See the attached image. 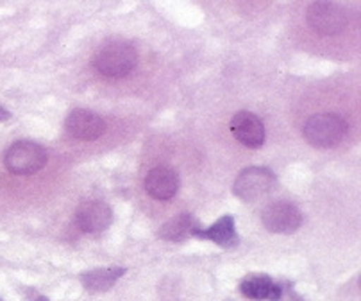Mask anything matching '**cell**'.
Returning a JSON list of instances; mask_svg holds the SVG:
<instances>
[{
    "instance_id": "obj_12",
    "label": "cell",
    "mask_w": 361,
    "mask_h": 301,
    "mask_svg": "<svg viewBox=\"0 0 361 301\" xmlns=\"http://www.w3.org/2000/svg\"><path fill=\"white\" fill-rule=\"evenodd\" d=\"M243 296L250 300H267V301H279L283 296V289L277 283H274L269 276H250L243 280L242 285Z\"/></svg>"
},
{
    "instance_id": "obj_16",
    "label": "cell",
    "mask_w": 361,
    "mask_h": 301,
    "mask_svg": "<svg viewBox=\"0 0 361 301\" xmlns=\"http://www.w3.org/2000/svg\"><path fill=\"white\" fill-rule=\"evenodd\" d=\"M31 301H49L45 296H39V294H35V296H31Z\"/></svg>"
},
{
    "instance_id": "obj_2",
    "label": "cell",
    "mask_w": 361,
    "mask_h": 301,
    "mask_svg": "<svg viewBox=\"0 0 361 301\" xmlns=\"http://www.w3.org/2000/svg\"><path fill=\"white\" fill-rule=\"evenodd\" d=\"M138 65V52L126 42H111L97 52L95 66L106 78H126Z\"/></svg>"
},
{
    "instance_id": "obj_5",
    "label": "cell",
    "mask_w": 361,
    "mask_h": 301,
    "mask_svg": "<svg viewBox=\"0 0 361 301\" xmlns=\"http://www.w3.org/2000/svg\"><path fill=\"white\" fill-rule=\"evenodd\" d=\"M276 182L274 172L267 167H249L238 174V178L233 185V192L242 201L250 203V201L267 196L276 187Z\"/></svg>"
},
{
    "instance_id": "obj_1",
    "label": "cell",
    "mask_w": 361,
    "mask_h": 301,
    "mask_svg": "<svg viewBox=\"0 0 361 301\" xmlns=\"http://www.w3.org/2000/svg\"><path fill=\"white\" fill-rule=\"evenodd\" d=\"M349 133V124L336 113H319L306 120L302 129L307 143L319 149H331L343 142Z\"/></svg>"
},
{
    "instance_id": "obj_9",
    "label": "cell",
    "mask_w": 361,
    "mask_h": 301,
    "mask_svg": "<svg viewBox=\"0 0 361 301\" xmlns=\"http://www.w3.org/2000/svg\"><path fill=\"white\" fill-rule=\"evenodd\" d=\"M143 185H145L147 194L150 197H154V199H172L180 185L179 174H177L176 169H172L169 165H158L154 167L152 170H149Z\"/></svg>"
},
{
    "instance_id": "obj_7",
    "label": "cell",
    "mask_w": 361,
    "mask_h": 301,
    "mask_svg": "<svg viewBox=\"0 0 361 301\" xmlns=\"http://www.w3.org/2000/svg\"><path fill=\"white\" fill-rule=\"evenodd\" d=\"M66 129L70 135L82 142L99 140L106 131V122L97 113L88 110H73L66 119Z\"/></svg>"
},
{
    "instance_id": "obj_11",
    "label": "cell",
    "mask_w": 361,
    "mask_h": 301,
    "mask_svg": "<svg viewBox=\"0 0 361 301\" xmlns=\"http://www.w3.org/2000/svg\"><path fill=\"white\" fill-rule=\"evenodd\" d=\"M193 237H197V239L212 240V242L219 244V246H224V247L235 246V244L238 242V237H236V232H235V219H233V216H224L222 219H219L213 226H209V228L206 230L197 228L195 232H193Z\"/></svg>"
},
{
    "instance_id": "obj_8",
    "label": "cell",
    "mask_w": 361,
    "mask_h": 301,
    "mask_svg": "<svg viewBox=\"0 0 361 301\" xmlns=\"http://www.w3.org/2000/svg\"><path fill=\"white\" fill-rule=\"evenodd\" d=\"M231 133L249 149H257L265 142V126L262 119L250 112H238L231 120Z\"/></svg>"
},
{
    "instance_id": "obj_3",
    "label": "cell",
    "mask_w": 361,
    "mask_h": 301,
    "mask_svg": "<svg viewBox=\"0 0 361 301\" xmlns=\"http://www.w3.org/2000/svg\"><path fill=\"white\" fill-rule=\"evenodd\" d=\"M49 162V155L39 143L20 140L8 149L4 156V163L9 172L16 176H29L43 169Z\"/></svg>"
},
{
    "instance_id": "obj_17",
    "label": "cell",
    "mask_w": 361,
    "mask_h": 301,
    "mask_svg": "<svg viewBox=\"0 0 361 301\" xmlns=\"http://www.w3.org/2000/svg\"><path fill=\"white\" fill-rule=\"evenodd\" d=\"M0 301H2V300H0Z\"/></svg>"
},
{
    "instance_id": "obj_14",
    "label": "cell",
    "mask_w": 361,
    "mask_h": 301,
    "mask_svg": "<svg viewBox=\"0 0 361 301\" xmlns=\"http://www.w3.org/2000/svg\"><path fill=\"white\" fill-rule=\"evenodd\" d=\"M126 273L123 267H109V269H97L81 274V283L90 293H104L116 283V280Z\"/></svg>"
},
{
    "instance_id": "obj_13",
    "label": "cell",
    "mask_w": 361,
    "mask_h": 301,
    "mask_svg": "<svg viewBox=\"0 0 361 301\" xmlns=\"http://www.w3.org/2000/svg\"><path fill=\"white\" fill-rule=\"evenodd\" d=\"M197 228H199V223L190 213H179V216L172 217L169 223L163 224L159 228V237L163 240H170V242H183L188 237H193V232Z\"/></svg>"
},
{
    "instance_id": "obj_10",
    "label": "cell",
    "mask_w": 361,
    "mask_h": 301,
    "mask_svg": "<svg viewBox=\"0 0 361 301\" xmlns=\"http://www.w3.org/2000/svg\"><path fill=\"white\" fill-rule=\"evenodd\" d=\"M113 220V212L106 203L88 201L79 206L75 212L77 228L85 233H100L109 228Z\"/></svg>"
},
{
    "instance_id": "obj_4",
    "label": "cell",
    "mask_w": 361,
    "mask_h": 301,
    "mask_svg": "<svg viewBox=\"0 0 361 301\" xmlns=\"http://www.w3.org/2000/svg\"><path fill=\"white\" fill-rule=\"evenodd\" d=\"M306 18L310 28L324 36L340 35L349 23L345 8L334 2H315L307 8Z\"/></svg>"
},
{
    "instance_id": "obj_15",
    "label": "cell",
    "mask_w": 361,
    "mask_h": 301,
    "mask_svg": "<svg viewBox=\"0 0 361 301\" xmlns=\"http://www.w3.org/2000/svg\"><path fill=\"white\" fill-rule=\"evenodd\" d=\"M11 119V113L4 108V106H0V122H4V120Z\"/></svg>"
},
{
    "instance_id": "obj_6",
    "label": "cell",
    "mask_w": 361,
    "mask_h": 301,
    "mask_svg": "<svg viewBox=\"0 0 361 301\" xmlns=\"http://www.w3.org/2000/svg\"><path fill=\"white\" fill-rule=\"evenodd\" d=\"M263 226L270 233H295L302 224V213L290 203H274L263 212Z\"/></svg>"
}]
</instances>
